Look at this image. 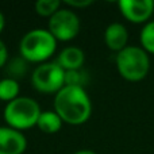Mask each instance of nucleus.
Returning <instances> with one entry per match:
<instances>
[{"label":"nucleus","mask_w":154,"mask_h":154,"mask_svg":"<svg viewBox=\"0 0 154 154\" xmlns=\"http://www.w3.org/2000/svg\"><path fill=\"white\" fill-rule=\"evenodd\" d=\"M41 107L34 99L19 96L15 100L7 103L3 112L5 123L14 130H29L37 126L41 115Z\"/></svg>","instance_id":"nucleus-3"},{"label":"nucleus","mask_w":154,"mask_h":154,"mask_svg":"<svg viewBox=\"0 0 154 154\" xmlns=\"http://www.w3.org/2000/svg\"><path fill=\"white\" fill-rule=\"evenodd\" d=\"M62 123L64 122L56 111H42L39 115V119L37 122V127L42 133L56 134L61 130Z\"/></svg>","instance_id":"nucleus-12"},{"label":"nucleus","mask_w":154,"mask_h":154,"mask_svg":"<svg viewBox=\"0 0 154 154\" xmlns=\"http://www.w3.org/2000/svg\"><path fill=\"white\" fill-rule=\"evenodd\" d=\"M75 154H96L93 150H89V149H82V150H79V152H76Z\"/></svg>","instance_id":"nucleus-20"},{"label":"nucleus","mask_w":154,"mask_h":154,"mask_svg":"<svg viewBox=\"0 0 154 154\" xmlns=\"http://www.w3.org/2000/svg\"><path fill=\"white\" fill-rule=\"evenodd\" d=\"M4 26H5V19H4V15H3L2 12H0V32L3 31Z\"/></svg>","instance_id":"nucleus-19"},{"label":"nucleus","mask_w":154,"mask_h":154,"mask_svg":"<svg viewBox=\"0 0 154 154\" xmlns=\"http://www.w3.org/2000/svg\"><path fill=\"white\" fill-rule=\"evenodd\" d=\"M61 8V2L58 0H38L35 3V11L38 15L51 18Z\"/></svg>","instance_id":"nucleus-15"},{"label":"nucleus","mask_w":154,"mask_h":154,"mask_svg":"<svg viewBox=\"0 0 154 154\" xmlns=\"http://www.w3.org/2000/svg\"><path fill=\"white\" fill-rule=\"evenodd\" d=\"M85 61V54L80 48L76 46H69L65 48L61 53L58 54L56 62L65 70H76V69H82V65Z\"/></svg>","instance_id":"nucleus-10"},{"label":"nucleus","mask_w":154,"mask_h":154,"mask_svg":"<svg viewBox=\"0 0 154 154\" xmlns=\"http://www.w3.org/2000/svg\"><path fill=\"white\" fill-rule=\"evenodd\" d=\"M27 149L26 137L22 131L0 127V154H23Z\"/></svg>","instance_id":"nucleus-8"},{"label":"nucleus","mask_w":154,"mask_h":154,"mask_svg":"<svg viewBox=\"0 0 154 154\" xmlns=\"http://www.w3.org/2000/svg\"><path fill=\"white\" fill-rule=\"evenodd\" d=\"M92 0H66L65 4L70 5V7H75V8H84L88 7V5L92 4Z\"/></svg>","instance_id":"nucleus-18"},{"label":"nucleus","mask_w":154,"mask_h":154,"mask_svg":"<svg viewBox=\"0 0 154 154\" xmlns=\"http://www.w3.org/2000/svg\"><path fill=\"white\" fill-rule=\"evenodd\" d=\"M31 82L41 93H57L65 87V70L56 61L43 62L34 69Z\"/></svg>","instance_id":"nucleus-5"},{"label":"nucleus","mask_w":154,"mask_h":154,"mask_svg":"<svg viewBox=\"0 0 154 154\" xmlns=\"http://www.w3.org/2000/svg\"><path fill=\"white\" fill-rule=\"evenodd\" d=\"M29 70H30V62L22 56L12 57L11 60H8V62L4 66V73L7 76V79L15 80V81L24 79L27 76V73H29Z\"/></svg>","instance_id":"nucleus-11"},{"label":"nucleus","mask_w":154,"mask_h":154,"mask_svg":"<svg viewBox=\"0 0 154 154\" xmlns=\"http://www.w3.org/2000/svg\"><path fill=\"white\" fill-rule=\"evenodd\" d=\"M54 111L64 123L80 126L91 118L92 103L84 88L65 85L60 92L56 93Z\"/></svg>","instance_id":"nucleus-1"},{"label":"nucleus","mask_w":154,"mask_h":154,"mask_svg":"<svg viewBox=\"0 0 154 154\" xmlns=\"http://www.w3.org/2000/svg\"><path fill=\"white\" fill-rule=\"evenodd\" d=\"M118 5L123 18L135 24L147 22L154 14L153 0H120Z\"/></svg>","instance_id":"nucleus-7"},{"label":"nucleus","mask_w":154,"mask_h":154,"mask_svg":"<svg viewBox=\"0 0 154 154\" xmlns=\"http://www.w3.org/2000/svg\"><path fill=\"white\" fill-rule=\"evenodd\" d=\"M19 92H20L19 81L7 79V77L0 80V100L10 103L19 97Z\"/></svg>","instance_id":"nucleus-13"},{"label":"nucleus","mask_w":154,"mask_h":154,"mask_svg":"<svg viewBox=\"0 0 154 154\" xmlns=\"http://www.w3.org/2000/svg\"><path fill=\"white\" fill-rule=\"evenodd\" d=\"M104 42L107 48L112 51L119 53L125 48H127L128 32L127 29L122 23H111L104 31Z\"/></svg>","instance_id":"nucleus-9"},{"label":"nucleus","mask_w":154,"mask_h":154,"mask_svg":"<svg viewBox=\"0 0 154 154\" xmlns=\"http://www.w3.org/2000/svg\"><path fill=\"white\" fill-rule=\"evenodd\" d=\"M57 49V41L45 29L30 30L22 38L19 51L23 58L30 64H43L54 54Z\"/></svg>","instance_id":"nucleus-2"},{"label":"nucleus","mask_w":154,"mask_h":154,"mask_svg":"<svg viewBox=\"0 0 154 154\" xmlns=\"http://www.w3.org/2000/svg\"><path fill=\"white\" fill-rule=\"evenodd\" d=\"M116 69L122 79L138 82L146 79L150 70L149 54L141 46H127L116 54Z\"/></svg>","instance_id":"nucleus-4"},{"label":"nucleus","mask_w":154,"mask_h":154,"mask_svg":"<svg viewBox=\"0 0 154 154\" xmlns=\"http://www.w3.org/2000/svg\"><path fill=\"white\" fill-rule=\"evenodd\" d=\"M48 30L56 41L68 42L79 35L80 19L69 8H60L51 18H49Z\"/></svg>","instance_id":"nucleus-6"},{"label":"nucleus","mask_w":154,"mask_h":154,"mask_svg":"<svg viewBox=\"0 0 154 154\" xmlns=\"http://www.w3.org/2000/svg\"><path fill=\"white\" fill-rule=\"evenodd\" d=\"M8 62V50L7 46L4 45L2 39H0V68L5 66V64Z\"/></svg>","instance_id":"nucleus-17"},{"label":"nucleus","mask_w":154,"mask_h":154,"mask_svg":"<svg viewBox=\"0 0 154 154\" xmlns=\"http://www.w3.org/2000/svg\"><path fill=\"white\" fill-rule=\"evenodd\" d=\"M141 48L147 54H154V20L147 22L141 30L139 34Z\"/></svg>","instance_id":"nucleus-14"},{"label":"nucleus","mask_w":154,"mask_h":154,"mask_svg":"<svg viewBox=\"0 0 154 154\" xmlns=\"http://www.w3.org/2000/svg\"><path fill=\"white\" fill-rule=\"evenodd\" d=\"M88 82V75L85 70L76 69L65 72V85L68 87H80L84 88Z\"/></svg>","instance_id":"nucleus-16"}]
</instances>
